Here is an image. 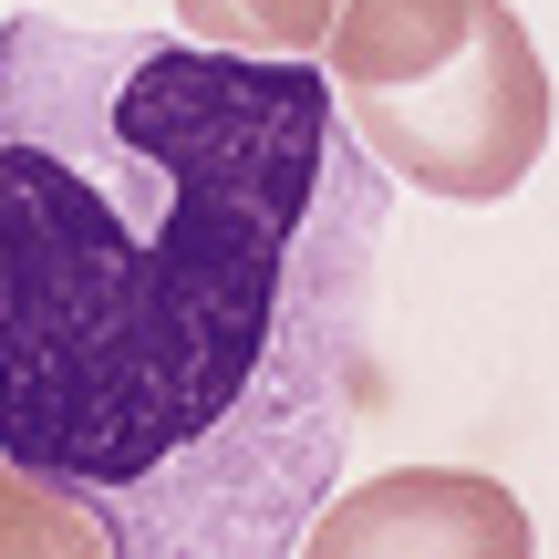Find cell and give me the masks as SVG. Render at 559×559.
I'll use <instances>...</instances> for the list:
<instances>
[{
  "label": "cell",
  "instance_id": "obj_3",
  "mask_svg": "<svg viewBox=\"0 0 559 559\" xmlns=\"http://www.w3.org/2000/svg\"><path fill=\"white\" fill-rule=\"evenodd\" d=\"M311 559H394V549H456V559H528V519L498 477H456V466H404V477L362 487V498L321 508L300 528Z\"/></svg>",
  "mask_w": 559,
  "mask_h": 559
},
{
  "label": "cell",
  "instance_id": "obj_4",
  "mask_svg": "<svg viewBox=\"0 0 559 559\" xmlns=\"http://www.w3.org/2000/svg\"><path fill=\"white\" fill-rule=\"evenodd\" d=\"M104 549H115V528L62 477H41L0 445V559H104Z\"/></svg>",
  "mask_w": 559,
  "mask_h": 559
},
{
  "label": "cell",
  "instance_id": "obj_5",
  "mask_svg": "<svg viewBox=\"0 0 559 559\" xmlns=\"http://www.w3.org/2000/svg\"><path fill=\"white\" fill-rule=\"evenodd\" d=\"M177 21L198 41H228V52H290V62H321L342 0H177Z\"/></svg>",
  "mask_w": 559,
  "mask_h": 559
},
{
  "label": "cell",
  "instance_id": "obj_1",
  "mask_svg": "<svg viewBox=\"0 0 559 559\" xmlns=\"http://www.w3.org/2000/svg\"><path fill=\"white\" fill-rule=\"evenodd\" d=\"M332 73L0 11V445L145 487L249 404L332 187Z\"/></svg>",
  "mask_w": 559,
  "mask_h": 559
},
{
  "label": "cell",
  "instance_id": "obj_2",
  "mask_svg": "<svg viewBox=\"0 0 559 559\" xmlns=\"http://www.w3.org/2000/svg\"><path fill=\"white\" fill-rule=\"evenodd\" d=\"M321 73L373 166L425 198L498 207L549 145V62L508 0H342Z\"/></svg>",
  "mask_w": 559,
  "mask_h": 559
}]
</instances>
